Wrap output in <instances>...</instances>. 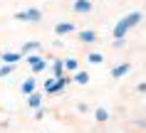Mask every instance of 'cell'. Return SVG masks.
<instances>
[{
	"mask_svg": "<svg viewBox=\"0 0 146 133\" xmlns=\"http://www.w3.org/2000/svg\"><path fill=\"white\" fill-rule=\"evenodd\" d=\"M32 89H35V81H32V79H27V81L23 84V91H25V94H32Z\"/></svg>",
	"mask_w": 146,
	"mask_h": 133,
	"instance_id": "cell-5",
	"label": "cell"
},
{
	"mask_svg": "<svg viewBox=\"0 0 146 133\" xmlns=\"http://www.w3.org/2000/svg\"><path fill=\"white\" fill-rule=\"evenodd\" d=\"M52 69H54V77H57V79H62V64L57 62V64L52 67Z\"/></svg>",
	"mask_w": 146,
	"mask_h": 133,
	"instance_id": "cell-11",
	"label": "cell"
},
{
	"mask_svg": "<svg viewBox=\"0 0 146 133\" xmlns=\"http://www.w3.org/2000/svg\"><path fill=\"white\" fill-rule=\"evenodd\" d=\"M64 67H67V69H72V71H74V69H77V62H74V59H69V62L64 64Z\"/></svg>",
	"mask_w": 146,
	"mask_h": 133,
	"instance_id": "cell-15",
	"label": "cell"
},
{
	"mask_svg": "<svg viewBox=\"0 0 146 133\" xmlns=\"http://www.w3.org/2000/svg\"><path fill=\"white\" fill-rule=\"evenodd\" d=\"M30 64H32V71L45 69V62H42V59H35V57H32V59H30Z\"/></svg>",
	"mask_w": 146,
	"mask_h": 133,
	"instance_id": "cell-4",
	"label": "cell"
},
{
	"mask_svg": "<svg viewBox=\"0 0 146 133\" xmlns=\"http://www.w3.org/2000/svg\"><path fill=\"white\" fill-rule=\"evenodd\" d=\"M10 71H13V67H3V69H0V77H5V74H10Z\"/></svg>",
	"mask_w": 146,
	"mask_h": 133,
	"instance_id": "cell-17",
	"label": "cell"
},
{
	"mask_svg": "<svg viewBox=\"0 0 146 133\" xmlns=\"http://www.w3.org/2000/svg\"><path fill=\"white\" fill-rule=\"evenodd\" d=\"M27 17H30V20H40V12H37V10H30V12H27Z\"/></svg>",
	"mask_w": 146,
	"mask_h": 133,
	"instance_id": "cell-14",
	"label": "cell"
},
{
	"mask_svg": "<svg viewBox=\"0 0 146 133\" xmlns=\"http://www.w3.org/2000/svg\"><path fill=\"white\" fill-rule=\"evenodd\" d=\"M30 106H40V96H37V94L30 96Z\"/></svg>",
	"mask_w": 146,
	"mask_h": 133,
	"instance_id": "cell-12",
	"label": "cell"
},
{
	"mask_svg": "<svg viewBox=\"0 0 146 133\" xmlns=\"http://www.w3.org/2000/svg\"><path fill=\"white\" fill-rule=\"evenodd\" d=\"M89 62H92V64H99L102 62V54H89Z\"/></svg>",
	"mask_w": 146,
	"mask_h": 133,
	"instance_id": "cell-13",
	"label": "cell"
},
{
	"mask_svg": "<svg viewBox=\"0 0 146 133\" xmlns=\"http://www.w3.org/2000/svg\"><path fill=\"white\" fill-rule=\"evenodd\" d=\"M74 10H77V12H89L92 5H89L87 0H74Z\"/></svg>",
	"mask_w": 146,
	"mask_h": 133,
	"instance_id": "cell-2",
	"label": "cell"
},
{
	"mask_svg": "<svg viewBox=\"0 0 146 133\" xmlns=\"http://www.w3.org/2000/svg\"><path fill=\"white\" fill-rule=\"evenodd\" d=\"M77 81H79V84H87V74H84V71H82V74H77Z\"/></svg>",
	"mask_w": 146,
	"mask_h": 133,
	"instance_id": "cell-16",
	"label": "cell"
},
{
	"mask_svg": "<svg viewBox=\"0 0 146 133\" xmlns=\"http://www.w3.org/2000/svg\"><path fill=\"white\" fill-rule=\"evenodd\" d=\"M79 37L84 39V42H92V39H97V35H94V32H82Z\"/></svg>",
	"mask_w": 146,
	"mask_h": 133,
	"instance_id": "cell-8",
	"label": "cell"
},
{
	"mask_svg": "<svg viewBox=\"0 0 146 133\" xmlns=\"http://www.w3.org/2000/svg\"><path fill=\"white\" fill-rule=\"evenodd\" d=\"M126 71H129V64H121V67H119V69H114L111 74H114V77H121V74H126Z\"/></svg>",
	"mask_w": 146,
	"mask_h": 133,
	"instance_id": "cell-6",
	"label": "cell"
},
{
	"mask_svg": "<svg viewBox=\"0 0 146 133\" xmlns=\"http://www.w3.org/2000/svg\"><path fill=\"white\" fill-rule=\"evenodd\" d=\"M37 47H40L37 42H27V45L23 47V52H32V49H37Z\"/></svg>",
	"mask_w": 146,
	"mask_h": 133,
	"instance_id": "cell-9",
	"label": "cell"
},
{
	"mask_svg": "<svg viewBox=\"0 0 146 133\" xmlns=\"http://www.w3.org/2000/svg\"><path fill=\"white\" fill-rule=\"evenodd\" d=\"M72 30H74V25H69V22L57 25V32H60V35H67V32H72Z\"/></svg>",
	"mask_w": 146,
	"mask_h": 133,
	"instance_id": "cell-3",
	"label": "cell"
},
{
	"mask_svg": "<svg viewBox=\"0 0 146 133\" xmlns=\"http://www.w3.org/2000/svg\"><path fill=\"white\" fill-rule=\"evenodd\" d=\"M139 20H141V12H131V15H126V17L121 20V22H119V25L114 27V37H116V39H119V37H124V32L129 30L131 25H136Z\"/></svg>",
	"mask_w": 146,
	"mask_h": 133,
	"instance_id": "cell-1",
	"label": "cell"
},
{
	"mask_svg": "<svg viewBox=\"0 0 146 133\" xmlns=\"http://www.w3.org/2000/svg\"><path fill=\"white\" fill-rule=\"evenodd\" d=\"M97 121H107V111L104 109H97Z\"/></svg>",
	"mask_w": 146,
	"mask_h": 133,
	"instance_id": "cell-10",
	"label": "cell"
},
{
	"mask_svg": "<svg viewBox=\"0 0 146 133\" xmlns=\"http://www.w3.org/2000/svg\"><path fill=\"white\" fill-rule=\"evenodd\" d=\"M3 59H5V62H17V59H20V54H13V52H5V54H3Z\"/></svg>",
	"mask_w": 146,
	"mask_h": 133,
	"instance_id": "cell-7",
	"label": "cell"
}]
</instances>
